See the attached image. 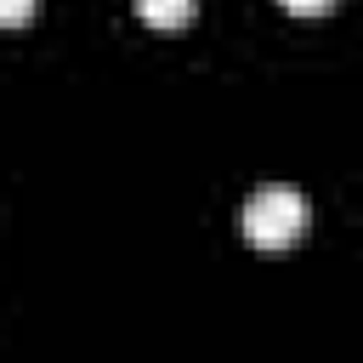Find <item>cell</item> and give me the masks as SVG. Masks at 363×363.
I'll list each match as a JSON object with an SVG mask.
<instances>
[{
	"label": "cell",
	"mask_w": 363,
	"mask_h": 363,
	"mask_svg": "<svg viewBox=\"0 0 363 363\" xmlns=\"http://www.w3.org/2000/svg\"><path fill=\"white\" fill-rule=\"evenodd\" d=\"M244 238L255 244V250H289L306 227H312V210H306V199L295 193V187H261L250 204H244Z\"/></svg>",
	"instance_id": "obj_1"
},
{
	"label": "cell",
	"mask_w": 363,
	"mask_h": 363,
	"mask_svg": "<svg viewBox=\"0 0 363 363\" xmlns=\"http://www.w3.org/2000/svg\"><path fill=\"white\" fill-rule=\"evenodd\" d=\"M193 11H199V0H136V17L147 28H182Z\"/></svg>",
	"instance_id": "obj_2"
},
{
	"label": "cell",
	"mask_w": 363,
	"mask_h": 363,
	"mask_svg": "<svg viewBox=\"0 0 363 363\" xmlns=\"http://www.w3.org/2000/svg\"><path fill=\"white\" fill-rule=\"evenodd\" d=\"M28 11H34V0H0V23H28Z\"/></svg>",
	"instance_id": "obj_3"
},
{
	"label": "cell",
	"mask_w": 363,
	"mask_h": 363,
	"mask_svg": "<svg viewBox=\"0 0 363 363\" xmlns=\"http://www.w3.org/2000/svg\"><path fill=\"white\" fill-rule=\"evenodd\" d=\"M284 11H295V17H318V11H329L335 0H278Z\"/></svg>",
	"instance_id": "obj_4"
}]
</instances>
